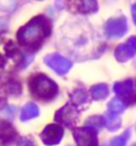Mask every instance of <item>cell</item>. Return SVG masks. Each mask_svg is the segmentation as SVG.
Segmentation results:
<instances>
[{"instance_id":"5b68a950","label":"cell","mask_w":136,"mask_h":146,"mask_svg":"<svg viewBox=\"0 0 136 146\" xmlns=\"http://www.w3.org/2000/svg\"><path fill=\"white\" fill-rule=\"evenodd\" d=\"M72 132L79 146H98L96 130L84 126L81 128H73Z\"/></svg>"},{"instance_id":"4fadbf2b","label":"cell","mask_w":136,"mask_h":146,"mask_svg":"<svg viewBox=\"0 0 136 146\" xmlns=\"http://www.w3.org/2000/svg\"><path fill=\"white\" fill-rule=\"evenodd\" d=\"M79 7L78 8V12L83 13V14H88V13L96 12L98 10V4L96 1H81V2H75Z\"/></svg>"},{"instance_id":"8fae6325","label":"cell","mask_w":136,"mask_h":146,"mask_svg":"<svg viewBox=\"0 0 136 146\" xmlns=\"http://www.w3.org/2000/svg\"><path fill=\"white\" fill-rule=\"evenodd\" d=\"M40 113L37 106L34 104H27L20 112V119L21 121H28L30 118L36 117Z\"/></svg>"},{"instance_id":"7402d4cb","label":"cell","mask_w":136,"mask_h":146,"mask_svg":"<svg viewBox=\"0 0 136 146\" xmlns=\"http://www.w3.org/2000/svg\"><path fill=\"white\" fill-rule=\"evenodd\" d=\"M5 59L3 58V56L0 53V67H3L4 65H5Z\"/></svg>"},{"instance_id":"5bb4252c","label":"cell","mask_w":136,"mask_h":146,"mask_svg":"<svg viewBox=\"0 0 136 146\" xmlns=\"http://www.w3.org/2000/svg\"><path fill=\"white\" fill-rule=\"evenodd\" d=\"M88 100V95L84 90H76L71 94V102L73 105L80 106L83 105Z\"/></svg>"},{"instance_id":"3957f363","label":"cell","mask_w":136,"mask_h":146,"mask_svg":"<svg viewBox=\"0 0 136 146\" xmlns=\"http://www.w3.org/2000/svg\"><path fill=\"white\" fill-rule=\"evenodd\" d=\"M114 91L116 92L120 100L124 105L136 104V81L128 79L123 82H117L114 85Z\"/></svg>"},{"instance_id":"ffe728a7","label":"cell","mask_w":136,"mask_h":146,"mask_svg":"<svg viewBox=\"0 0 136 146\" xmlns=\"http://www.w3.org/2000/svg\"><path fill=\"white\" fill-rule=\"evenodd\" d=\"M8 28V21L4 18H0V32H3Z\"/></svg>"},{"instance_id":"7c38bea8","label":"cell","mask_w":136,"mask_h":146,"mask_svg":"<svg viewBox=\"0 0 136 146\" xmlns=\"http://www.w3.org/2000/svg\"><path fill=\"white\" fill-rule=\"evenodd\" d=\"M90 94L95 100H101V99L106 98V96L108 95V89L105 84L94 85L90 89Z\"/></svg>"},{"instance_id":"ba28073f","label":"cell","mask_w":136,"mask_h":146,"mask_svg":"<svg viewBox=\"0 0 136 146\" xmlns=\"http://www.w3.org/2000/svg\"><path fill=\"white\" fill-rule=\"evenodd\" d=\"M127 29H128V25H127V19L124 17L110 19L105 25L106 34L112 37L122 36L127 32Z\"/></svg>"},{"instance_id":"e0dca14e","label":"cell","mask_w":136,"mask_h":146,"mask_svg":"<svg viewBox=\"0 0 136 146\" xmlns=\"http://www.w3.org/2000/svg\"><path fill=\"white\" fill-rule=\"evenodd\" d=\"M105 125V119L102 116H92L89 117L85 123L86 127H89L94 130L100 129L102 126Z\"/></svg>"},{"instance_id":"52a82bcc","label":"cell","mask_w":136,"mask_h":146,"mask_svg":"<svg viewBox=\"0 0 136 146\" xmlns=\"http://www.w3.org/2000/svg\"><path fill=\"white\" fill-rule=\"evenodd\" d=\"M63 134H64V129L62 126L48 125L42 131L40 139L46 145H55L61 142Z\"/></svg>"},{"instance_id":"30bf717a","label":"cell","mask_w":136,"mask_h":146,"mask_svg":"<svg viewBox=\"0 0 136 146\" xmlns=\"http://www.w3.org/2000/svg\"><path fill=\"white\" fill-rule=\"evenodd\" d=\"M17 137V131L15 128L7 121L0 119V141L2 145H9L15 141Z\"/></svg>"},{"instance_id":"d6986e66","label":"cell","mask_w":136,"mask_h":146,"mask_svg":"<svg viewBox=\"0 0 136 146\" xmlns=\"http://www.w3.org/2000/svg\"><path fill=\"white\" fill-rule=\"evenodd\" d=\"M18 146H36L32 140L28 138H21L18 142Z\"/></svg>"},{"instance_id":"9c48e42d","label":"cell","mask_w":136,"mask_h":146,"mask_svg":"<svg viewBox=\"0 0 136 146\" xmlns=\"http://www.w3.org/2000/svg\"><path fill=\"white\" fill-rule=\"evenodd\" d=\"M136 53V36L130 37L127 43L119 45L115 50V58L118 61L124 62L131 59Z\"/></svg>"},{"instance_id":"9a60e30c","label":"cell","mask_w":136,"mask_h":146,"mask_svg":"<svg viewBox=\"0 0 136 146\" xmlns=\"http://www.w3.org/2000/svg\"><path fill=\"white\" fill-rule=\"evenodd\" d=\"M105 119V125L108 127V130H111V131H115L117 130L118 128L120 127V118L117 116L116 114H108L106 117H104Z\"/></svg>"},{"instance_id":"6da1fadb","label":"cell","mask_w":136,"mask_h":146,"mask_svg":"<svg viewBox=\"0 0 136 146\" xmlns=\"http://www.w3.org/2000/svg\"><path fill=\"white\" fill-rule=\"evenodd\" d=\"M51 32V23L47 17L40 15L32 18L17 32V41L27 49H38Z\"/></svg>"},{"instance_id":"2e32d148","label":"cell","mask_w":136,"mask_h":146,"mask_svg":"<svg viewBox=\"0 0 136 146\" xmlns=\"http://www.w3.org/2000/svg\"><path fill=\"white\" fill-rule=\"evenodd\" d=\"M124 108H125V105L118 98H114L108 104V111L111 114H116L117 115V114L123 112Z\"/></svg>"},{"instance_id":"8992f818","label":"cell","mask_w":136,"mask_h":146,"mask_svg":"<svg viewBox=\"0 0 136 146\" xmlns=\"http://www.w3.org/2000/svg\"><path fill=\"white\" fill-rule=\"evenodd\" d=\"M45 63L59 75H65L71 68V62L59 53H51L45 58Z\"/></svg>"},{"instance_id":"ac0fdd59","label":"cell","mask_w":136,"mask_h":146,"mask_svg":"<svg viewBox=\"0 0 136 146\" xmlns=\"http://www.w3.org/2000/svg\"><path fill=\"white\" fill-rule=\"evenodd\" d=\"M129 137H130V130L128 129L124 133L114 139L111 143V146H125V143L128 141Z\"/></svg>"},{"instance_id":"277c9868","label":"cell","mask_w":136,"mask_h":146,"mask_svg":"<svg viewBox=\"0 0 136 146\" xmlns=\"http://www.w3.org/2000/svg\"><path fill=\"white\" fill-rule=\"evenodd\" d=\"M79 117V111L76 108V106L72 104H67L63 108H61L54 115V119L62 125L67 127H75L78 122Z\"/></svg>"},{"instance_id":"7a4b0ae2","label":"cell","mask_w":136,"mask_h":146,"mask_svg":"<svg viewBox=\"0 0 136 146\" xmlns=\"http://www.w3.org/2000/svg\"><path fill=\"white\" fill-rule=\"evenodd\" d=\"M29 89L33 96L49 100L57 93V85L44 74H35L29 79Z\"/></svg>"},{"instance_id":"44dd1931","label":"cell","mask_w":136,"mask_h":146,"mask_svg":"<svg viewBox=\"0 0 136 146\" xmlns=\"http://www.w3.org/2000/svg\"><path fill=\"white\" fill-rule=\"evenodd\" d=\"M132 14H133V19H134V23L136 24V3L132 7Z\"/></svg>"}]
</instances>
